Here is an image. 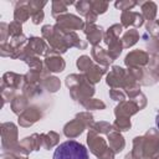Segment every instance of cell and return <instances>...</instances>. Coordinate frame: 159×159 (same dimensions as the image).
I'll list each match as a JSON object with an SVG mask.
<instances>
[{
	"instance_id": "1",
	"label": "cell",
	"mask_w": 159,
	"mask_h": 159,
	"mask_svg": "<svg viewBox=\"0 0 159 159\" xmlns=\"http://www.w3.org/2000/svg\"><path fill=\"white\" fill-rule=\"evenodd\" d=\"M52 159H89L86 147L76 140H66L57 145Z\"/></svg>"
},
{
	"instance_id": "2",
	"label": "cell",
	"mask_w": 159,
	"mask_h": 159,
	"mask_svg": "<svg viewBox=\"0 0 159 159\" xmlns=\"http://www.w3.org/2000/svg\"><path fill=\"white\" fill-rule=\"evenodd\" d=\"M155 124H157V127L159 128V112H158V114H157V118H155Z\"/></svg>"
}]
</instances>
